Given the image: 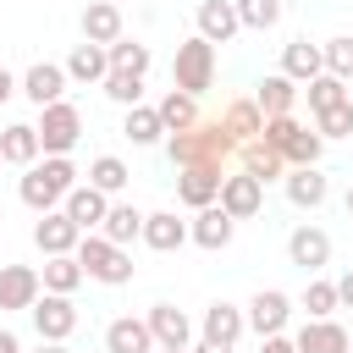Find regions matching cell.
<instances>
[{"mask_svg": "<svg viewBox=\"0 0 353 353\" xmlns=\"http://www.w3.org/2000/svg\"><path fill=\"white\" fill-rule=\"evenodd\" d=\"M165 154H171L176 171H182V165H215V171H226V160L237 154V138L226 132L221 116H215V121L199 116V127H188V132H165Z\"/></svg>", "mask_w": 353, "mask_h": 353, "instance_id": "6da1fadb", "label": "cell"}, {"mask_svg": "<svg viewBox=\"0 0 353 353\" xmlns=\"http://www.w3.org/2000/svg\"><path fill=\"white\" fill-rule=\"evenodd\" d=\"M72 188H77V165H72L66 154H44V160H33V165L22 171V182H17L22 204L39 210V215H44V210H61Z\"/></svg>", "mask_w": 353, "mask_h": 353, "instance_id": "7a4b0ae2", "label": "cell"}, {"mask_svg": "<svg viewBox=\"0 0 353 353\" xmlns=\"http://www.w3.org/2000/svg\"><path fill=\"white\" fill-rule=\"evenodd\" d=\"M77 265H83L94 281H105V287H127V281H132V254H127L121 243H110L105 232H83Z\"/></svg>", "mask_w": 353, "mask_h": 353, "instance_id": "3957f363", "label": "cell"}, {"mask_svg": "<svg viewBox=\"0 0 353 353\" xmlns=\"http://www.w3.org/2000/svg\"><path fill=\"white\" fill-rule=\"evenodd\" d=\"M171 83L182 88V94H204V88H215V44L204 39V33H193V39H182L176 44V61H171Z\"/></svg>", "mask_w": 353, "mask_h": 353, "instance_id": "277c9868", "label": "cell"}, {"mask_svg": "<svg viewBox=\"0 0 353 353\" xmlns=\"http://www.w3.org/2000/svg\"><path fill=\"white\" fill-rule=\"evenodd\" d=\"M39 143H44V154H72L77 149V138H83V110L72 105V99H55V105H44L39 110Z\"/></svg>", "mask_w": 353, "mask_h": 353, "instance_id": "5b68a950", "label": "cell"}, {"mask_svg": "<svg viewBox=\"0 0 353 353\" xmlns=\"http://www.w3.org/2000/svg\"><path fill=\"white\" fill-rule=\"evenodd\" d=\"M28 314H33L39 342H66V336L77 331V303H72L66 292H39V303H33Z\"/></svg>", "mask_w": 353, "mask_h": 353, "instance_id": "8992f818", "label": "cell"}, {"mask_svg": "<svg viewBox=\"0 0 353 353\" xmlns=\"http://www.w3.org/2000/svg\"><path fill=\"white\" fill-rule=\"evenodd\" d=\"M77 243H83V226L66 215V210H44L39 221H33V248L50 259V254H77Z\"/></svg>", "mask_w": 353, "mask_h": 353, "instance_id": "52a82bcc", "label": "cell"}, {"mask_svg": "<svg viewBox=\"0 0 353 353\" xmlns=\"http://www.w3.org/2000/svg\"><path fill=\"white\" fill-rule=\"evenodd\" d=\"M221 210H226L232 221H254V215L265 210V182H259V176H248V171L221 176Z\"/></svg>", "mask_w": 353, "mask_h": 353, "instance_id": "ba28073f", "label": "cell"}, {"mask_svg": "<svg viewBox=\"0 0 353 353\" xmlns=\"http://www.w3.org/2000/svg\"><path fill=\"white\" fill-rule=\"evenodd\" d=\"M287 320H292V298H287V292H276V287H259V292L248 298V325H254L259 336H276V331H287Z\"/></svg>", "mask_w": 353, "mask_h": 353, "instance_id": "9c48e42d", "label": "cell"}, {"mask_svg": "<svg viewBox=\"0 0 353 353\" xmlns=\"http://www.w3.org/2000/svg\"><path fill=\"white\" fill-rule=\"evenodd\" d=\"M44 292V276L33 265H0V309H33Z\"/></svg>", "mask_w": 353, "mask_h": 353, "instance_id": "30bf717a", "label": "cell"}, {"mask_svg": "<svg viewBox=\"0 0 353 353\" xmlns=\"http://www.w3.org/2000/svg\"><path fill=\"white\" fill-rule=\"evenodd\" d=\"M66 66H55V61H33L28 72H22V94L44 110V105H55V99H66Z\"/></svg>", "mask_w": 353, "mask_h": 353, "instance_id": "8fae6325", "label": "cell"}, {"mask_svg": "<svg viewBox=\"0 0 353 353\" xmlns=\"http://www.w3.org/2000/svg\"><path fill=\"white\" fill-rule=\"evenodd\" d=\"M221 176H226V171H215V165H182V171H176V199H182L188 210H204V204L221 199Z\"/></svg>", "mask_w": 353, "mask_h": 353, "instance_id": "7c38bea8", "label": "cell"}, {"mask_svg": "<svg viewBox=\"0 0 353 353\" xmlns=\"http://www.w3.org/2000/svg\"><path fill=\"white\" fill-rule=\"evenodd\" d=\"M281 188H287V199H292L298 210H320V204H325V193H331V182H325V171H320V165H287Z\"/></svg>", "mask_w": 353, "mask_h": 353, "instance_id": "4fadbf2b", "label": "cell"}, {"mask_svg": "<svg viewBox=\"0 0 353 353\" xmlns=\"http://www.w3.org/2000/svg\"><path fill=\"white\" fill-rule=\"evenodd\" d=\"M61 210H66L83 232H99V226H105V215H110V193H99L94 182H77V188L66 193V204H61Z\"/></svg>", "mask_w": 353, "mask_h": 353, "instance_id": "5bb4252c", "label": "cell"}, {"mask_svg": "<svg viewBox=\"0 0 353 353\" xmlns=\"http://www.w3.org/2000/svg\"><path fill=\"white\" fill-rule=\"evenodd\" d=\"M232 232H237V221L221 210V199H215V204H204V210H193L188 237H193L199 248H210V254H215V248H226V243H232Z\"/></svg>", "mask_w": 353, "mask_h": 353, "instance_id": "9a60e30c", "label": "cell"}, {"mask_svg": "<svg viewBox=\"0 0 353 353\" xmlns=\"http://www.w3.org/2000/svg\"><path fill=\"white\" fill-rule=\"evenodd\" d=\"M287 259H292L298 270H309V276H314V270H325V265H331V237H325L320 226H298V232L287 237Z\"/></svg>", "mask_w": 353, "mask_h": 353, "instance_id": "2e32d148", "label": "cell"}, {"mask_svg": "<svg viewBox=\"0 0 353 353\" xmlns=\"http://www.w3.org/2000/svg\"><path fill=\"white\" fill-rule=\"evenodd\" d=\"M154 347H160V342H154L149 320L121 314V320H110V325H105V353H154Z\"/></svg>", "mask_w": 353, "mask_h": 353, "instance_id": "e0dca14e", "label": "cell"}, {"mask_svg": "<svg viewBox=\"0 0 353 353\" xmlns=\"http://www.w3.org/2000/svg\"><path fill=\"white\" fill-rule=\"evenodd\" d=\"M292 342H298V353H353V336L336 320H303V331Z\"/></svg>", "mask_w": 353, "mask_h": 353, "instance_id": "ac0fdd59", "label": "cell"}, {"mask_svg": "<svg viewBox=\"0 0 353 353\" xmlns=\"http://www.w3.org/2000/svg\"><path fill=\"white\" fill-rule=\"evenodd\" d=\"M237 28H243V17H237L232 0H199V33H204L210 44H232Z\"/></svg>", "mask_w": 353, "mask_h": 353, "instance_id": "d6986e66", "label": "cell"}, {"mask_svg": "<svg viewBox=\"0 0 353 353\" xmlns=\"http://www.w3.org/2000/svg\"><path fill=\"white\" fill-rule=\"evenodd\" d=\"M39 154H44V143H39V127H33V121H11V127L0 132V160H6V165H22V171H28Z\"/></svg>", "mask_w": 353, "mask_h": 353, "instance_id": "ffe728a7", "label": "cell"}, {"mask_svg": "<svg viewBox=\"0 0 353 353\" xmlns=\"http://www.w3.org/2000/svg\"><path fill=\"white\" fill-rule=\"evenodd\" d=\"M248 331V314L237 309V303H226V298H215L210 309H204V342H226V347H237V336Z\"/></svg>", "mask_w": 353, "mask_h": 353, "instance_id": "44dd1931", "label": "cell"}, {"mask_svg": "<svg viewBox=\"0 0 353 353\" xmlns=\"http://www.w3.org/2000/svg\"><path fill=\"white\" fill-rule=\"evenodd\" d=\"M143 243L154 254H176L188 243V221H176V210H154V215H143Z\"/></svg>", "mask_w": 353, "mask_h": 353, "instance_id": "7402d4cb", "label": "cell"}, {"mask_svg": "<svg viewBox=\"0 0 353 353\" xmlns=\"http://www.w3.org/2000/svg\"><path fill=\"white\" fill-rule=\"evenodd\" d=\"M143 320H149V331H154L160 347H188V336H193V320H188L176 303H154Z\"/></svg>", "mask_w": 353, "mask_h": 353, "instance_id": "603a6c76", "label": "cell"}, {"mask_svg": "<svg viewBox=\"0 0 353 353\" xmlns=\"http://www.w3.org/2000/svg\"><path fill=\"white\" fill-rule=\"evenodd\" d=\"M83 39H88V44H116V39H121V6H116V0L83 6Z\"/></svg>", "mask_w": 353, "mask_h": 353, "instance_id": "cb8c5ba5", "label": "cell"}, {"mask_svg": "<svg viewBox=\"0 0 353 353\" xmlns=\"http://www.w3.org/2000/svg\"><path fill=\"white\" fill-rule=\"evenodd\" d=\"M281 72H287L292 83H314V77L325 72V50L309 44V39H292V44L281 50Z\"/></svg>", "mask_w": 353, "mask_h": 353, "instance_id": "d4e9b609", "label": "cell"}, {"mask_svg": "<svg viewBox=\"0 0 353 353\" xmlns=\"http://www.w3.org/2000/svg\"><path fill=\"white\" fill-rule=\"evenodd\" d=\"M105 72H110V50L105 44H72V55H66V77L72 83H105Z\"/></svg>", "mask_w": 353, "mask_h": 353, "instance_id": "484cf974", "label": "cell"}, {"mask_svg": "<svg viewBox=\"0 0 353 353\" xmlns=\"http://www.w3.org/2000/svg\"><path fill=\"white\" fill-rule=\"evenodd\" d=\"M237 160H243V171H248V176H259V182L287 176V154H281V149H270L265 138H248V143L237 149Z\"/></svg>", "mask_w": 353, "mask_h": 353, "instance_id": "4316f807", "label": "cell"}, {"mask_svg": "<svg viewBox=\"0 0 353 353\" xmlns=\"http://www.w3.org/2000/svg\"><path fill=\"white\" fill-rule=\"evenodd\" d=\"M254 105H259L265 116H292V105H298V83H292L287 72H270V77L254 88Z\"/></svg>", "mask_w": 353, "mask_h": 353, "instance_id": "83f0119b", "label": "cell"}, {"mask_svg": "<svg viewBox=\"0 0 353 353\" xmlns=\"http://www.w3.org/2000/svg\"><path fill=\"white\" fill-rule=\"evenodd\" d=\"M221 121H226V132L237 138V149H243L248 138H259V132H265V110H259L254 99H232V105L221 110Z\"/></svg>", "mask_w": 353, "mask_h": 353, "instance_id": "f1b7e54d", "label": "cell"}, {"mask_svg": "<svg viewBox=\"0 0 353 353\" xmlns=\"http://www.w3.org/2000/svg\"><path fill=\"white\" fill-rule=\"evenodd\" d=\"M39 276H44V292H66V298H72V292L83 287V276H88V270L77 265V254H50Z\"/></svg>", "mask_w": 353, "mask_h": 353, "instance_id": "f546056e", "label": "cell"}, {"mask_svg": "<svg viewBox=\"0 0 353 353\" xmlns=\"http://www.w3.org/2000/svg\"><path fill=\"white\" fill-rule=\"evenodd\" d=\"M121 132H127L138 149H149V143H160V138H165V121H160V110H154V105H127Z\"/></svg>", "mask_w": 353, "mask_h": 353, "instance_id": "4dcf8cb0", "label": "cell"}, {"mask_svg": "<svg viewBox=\"0 0 353 353\" xmlns=\"http://www.w3.org/2000/svg\"><path fill=\"white\" fill-rule=\"evenodd\" d=\"M154 110H160L165 132H188V127H199V99H193V94H182V88H171Z\"/></svg>", "mask_w": 353, "mask_h": 353, "instance_id": "1f68e13d", "label": "cell"}, {"mask_svg": "<svg viewBox=\"0 0 353 353\" xmlns=\"http://www.w3.org/2000/svg\"><path fill=\"white\" fill-rule=\"evenodd\" d=\"M110 243H132V237H143V210H132V204H110V215H105V226H99Z\"/></svg>", "mask_w": 353, "mask_h": 353, "instance_id": "d6a6232c", "label": "cell"}, {"mask_svg": "<svg viewBox=\"0 0 353 353\" xmlns=\"http://www.w3.org/2000/svg\"><path fill=\"white\" fill-rule=\"evenodd\" d=\"M99 88H105L116 105H143V72H121V66H110Z\"/></svg>", "mask_w": 353, "mask_h": 353, "instance_id": "836d02e7", "label": "cell"}, {"mask_svg": "<svg viewBox=\"0 0 353 353\" xmlns=\"http://www.w3.org/2000/svg\"><path fill=\"white\" fill-rule=\"evenodd\" d=\"M303 94H309V110L320 116V110H331V105H342V99H353L347 94V83L342 77H331V72H320L314 83H303Z\"/></svg>", "mask_w": 353, "mask_h": 353, "instance_id": "e575fe53", "label": "cell"}, {"mask_svg": "<svg viewBox=\"0 0 353 353\" xmlns=\"http://www.w3.org/2000/svg\"><path fill=\"white\" fill-rule=\"evenodd\" d=\"M287 165H320V154H325V138L314 132V127H298L292 138H287Z\"/></svg>", "mask_w": 353, "mask_h": 353, "instance_id": "d590c367", "label": "cell"}, {"mask_svg": "<svg viewBox=\"0 0 353 353\" xmlns=\"http://www.w3.org/2000/svg\"><path fill=\"white\" fill-rule=\"evenodd\" d=\"M88 182H94L99 193H121V188L132 182V171H127V160H116V154H99V160L88 165Z\"/></svg>", "mask_w": 353, "mask_h": 353, "instance_id": "8d00e7d4", "label": "cell"}, {"mask_svg": "<svg viewBox=\"0 0 353 353\" xmlns=\"http://www.w3.org/2000/svg\"><path fill=\"white\" fill-rule=\"evenodd\" d=\"M303 309H309V320H331V309H342V298H336V281H309L303 287V298H298Z\"/></svg>", "mask_w": 353, "mask_h": 353, "instance_id": "74e56055", "label": "cell"}, {"mask_svg": "<svg viewBox=\"0 0 353 353\" xmlns=\"http://www.w3.org/2000/svg\"><path fill=\"white\" fill-rule=\"evenodd\" d=\"M237 6V17H243V28H254V33H265V28H276L281 22V0H232Z\"/></svg>", "mask_w": 353, "mask_h": 353, "instance_id": "f35d334b", "label": "cell"}, {"mask_svg": "<svg viewBox=\"0 0 353 353\" xmlns=\"http://www.w3.org/2000/svg\"><path fill=\"white\" fill-rule=\"evenodd\" d=\"M110 50V66H121V72H149V44H138V39H116V44H105Z\"/></svg>", "mask_w": 353, "mask_h": 353, "instance_id": "ab89813d", "label": "cell"}, {"mask_svg": "<svg viewBox=\"0 0 353 353\" xmlns=\"http://www.w3.org/2000/svg\"><path fill=\"white\" fill-rule=\"evenodd\" d=\"M314 132H320V138H353V99L320 110V116H314Z\"/></svg>", "mask_w": 353, "mask_h": 353, "instance_id": "60d3db41", "label": "cell"}, {"mask_svg": "<svg viewBox=\"0 0 353 353\" xmlns=\"http://www.w3.org/2000/svg\"><path fill=\"white\" fill-rule=\"evenodd\" d=\"M320 50H325V72L347 83V77H353V39L342 33V39H331V44H320Z\"/></svg>", "mask_w": 353, "mask_h": 353, "instance_id": "b9f144b4", "label": "cell"}, {"mask_svg": "<svg viewBox=\"0 0 353 353\" xmlns=\"http://www.w3.org/2000/svg\"><path fill=\"white\" fill-rule=\"evenodd\" d=\"M259 353H298V342L276 331V336H259Z\"/></svg>", "mask_w": 353, "mask_h": 353, "instance_id": "7bdbcfd3", "label": "cell"}, {"mask_svg": "<svg viewBox=\"0 0 353 353\" xmlns=\"http://www.w3.org/2000/svg\"><path fill=\"white\" fill-rule=\"evenodd\" d=\"M336 298H342V309H353V270L336 281Z\"/></svg>", "mask_w": 353, "mask_h": 353, "instance_id": "ee69618b", "label": "cell"}, {"mask_svg": "<svg viewBox=\"0 0 353 353\" xmlns=\"http://www.w3.org/2000/svg\"><path fill=\"white\" fill-rule=\"evenodd\" d=\"M17 88H22V83H17V77H11V72H6V66H0V105H6V99H11V94H17Z\"/></svg>", "mask_w": 353, "mask_h": 353, "instance_id": "f6af8a7d", "label": "cell"}, {"mask_svg": "<svg viewBox=\"0 0 353 353\" xmlns=\"http://www.w3.org/2000/svg\"><path fill=\"white\" fill-rule=\"evenodd\" d=\"M0 353H22V342H17V331H6V325H0Z\"/></svg>", "mask_w": 353, "mask_h": 353, "instance_id": "bcb514c9", "label": "cell"}, {"mask_svg": "<svg viewBox=\"0 0 353 353\" xmlns=\"http://www.w3.org/2000/svg\"><path fill=\"white\" fill-rule=\"evenodd\" d=\"M193 353H232V347H226V342H199Z\"/></svg>", "mask_w": 353, "mask_h": 353, "instance_id": "7dc6e473", "label": "cell"}, {"mask_svg": "<svg viewBox=\"0 0 353 353\" xmlns=\"http://www.w3.org/2000/svg\"><path fill=\"white\" fill-rule=\"evenodd\" d=\"M39 353H66V342H39Z\"/></svg>", "mask_w": 353, "mask_h": 353, "instance_id": "c3c4849f", "label": "cell"}, {"mask_svg": "<svg viewBox=\"0 0 353 353\" xmlns=\"http://www.w3.org/2000/svg\"><path fill=\"white\" fill-rule=\"evenodd\" d=\"M154 353H188V347H154Z\"/></svg>", "mask_w": 353, "mask_h": 353, "instance_id": "681fc988", "label": "cell"}, {"mask_svg": "<svg viewBox=\"0 0 353 353\" xmlns=\"http://www.w3.org/2000/svg\"><path fill=\"white\" fill-rule=\"evenodd\" d=\"M347 215H353V188H347Z\"/></svg>", "mask_w": 353, "mask_h": 353, "instance_id": "f907efd6", "label": "cell"}, {"mask_svg": "<svg viewBox=\"0 0 353 353\" xmlns=\"http://www.w3.org/2000/svg\"><path fill=\"white\" fill-rule=\"evenodd\" d=\"M0 165H6V160H0Z\"/></svg>", "mask_w": 353, "mask_h": 353, "instance_id": "816d5d0a", "label": "cell"}, {"mask_svg": "<svg viewBox=\"0 0 353 353\" xmlns=\"http://www.w3.org/2000/svg\"><path fill=\"white\" fill-rule=\"evenodd\" d=\"M347 336H353V331H347Z\"/></svg>", "mask_w": 353, "mask_h": 353, "instance_id": "f5cc1de1", "label": "cell"}]
</instances>
